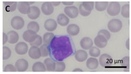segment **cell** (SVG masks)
Instances as JSON below:
<instances>
[{"instance_id":"cell-2","label":"cell","mask_w":131,"mask_h":74,"mask_svg":"<svg viewBox=\"0 0 131 74\" xmlns=\"http://www.w3.org/2000/svg\"><path fill=\"white\" fill-rule=\"evenodd\" d=\"M120 4L117 2H112L109 4L107 8L108 14L111 16H117L121 12Z\"/></svg>"},{"instance_id":"cell-14","label":"cell","mask_w":131,"mask_h":74,"mask_svg":"<svg viewBox=\"0 0 131 74\" xmlns=\"http://www.w3.org/2000/svg\"><path fill=\"white\" fill-rule=\"evenodd\" d=\"M44 27L47 31H54L57 27V22L54 19H49L45 22Z\"/></svg>"},{"instance_id":"cell-36","label":"cell","mask_w":131,"mask_h":74,"mask_svg":"<svg viewBox=\"0 0 131 74\" xmlns=\"http://www.w3.org/2000/svg\"><path fill=\"white\" fill-rule=\"evenodd\" d=\"M78 9H79V12L80 14L83 17H87L91 13V12L86 11V10L83 8L82 4L80 5Z\"/></svg>"},{"instance_id":"cell-5","label":"cell","mask_w":131,"mask_h":74,"mask_svg":"<svg viewBox=\"0 0 131 74\" xmlns=\"http://www.w3.org/2000/svg\"><path fill=\"white\" fill-rule=\"evenodd\" d=\"M64 12L65 14L71 19L76 18L79 14V9L78 8L74 6H66L64 9Z\"/></svg>"},{"instance_id":"cell-16","label":"cell","mask_w":131,"mask_h":74,"mask_svg":"<svg viewBox=\"0 0 131 74\" xmlns=\"http://www.w3.org/2000/svg\"><path fill=\"white\" fill-rule=\"evenodd\" d=\"M99 63V62L95 57H90L86 61V67L90 70H95L98 67Z\"/></svg>"},{"instance_id":"cell-41","label":"cell","mask_w":131,"mask_h":74,"mask_svg":"<svg viewBox=\"0 0 131 74\" xmlns=\"http://www.w3.org/2000/svg\"><path fill=\"white\" fill-rule=\"evenodd\" d=\"M61 2H52V4L53 6H58L61 4Z\"/></svg>"},{"instance_id":"cell-1","label":"cell","mask_w":131,"mask_h":74,"mask_svg":"<svg viewBox=\"0 0 131 74\" xmlns=\"http://www.w3.org/2000/svg\"><path fill=\"white\" fill-rule=\"evenodd\" d=\"M49 56L55 61H62L73 55L75 48L68 35L55 36L48 46Z\"/></svg>"},{"instance_id":"cell-8","label":"cell","mask_w":131,"mask_h":74,"mask_svg":"<svg viewBox=\"0 0 131 74\" xmlns=\"http://www.w3.org/2000/svg\"><path fill=\"white\" fill-rule=\"evenodd\" d=\"M15 51L19 55H24L28 51V46L25 43H18L15 47Z\"/></svg>"},{"instance_id":"cell-38","label":"cell","mask_w":131,"mask_h":74,"mask_svg":"<svg viewBox=\"0 0 131 74\" xmlns=\"http://www.w3.org/2000/svg\"><path fill=\"white\" fill-rule=\"evenodd\" d=\"M98 35H103L104 37H105L108 40L110 39V33L108 31H107V30L103 29V30H100L98 33Z\"/></svg>"},{"instance_id":"cell-30","label":"cell","mask_w":131,"mask_h":74,"mask_svg":"<svg viewBox=\"0 0 131 74\" xmlns=\"http://www.w3.org/2000/svg\"><path fill=\"white\" fill-rule=\"evenodd\" d=\"M89 55L91 57H98L101 55V51L99 48L96 46H93L90 49H89Z\"/></svg>"},{"instance_id":"cell-24","label":"cell","mask_w":131,"mask_h":74,"mask_svg":"<svg viewBox=\"0 0 131 74\" xmlns=\"http://www.w3.org/2000/svg\"><path fill=\"white\" fill-rule=\"evenodd\" d=\"M33 72H45L46 68L45 65L40 62H35L32 67Z\"/></svg>"},{"instance_id":"cell-10","label":"cell","mask_w":131,"mask_h":74,"mask_svg":"<svg viewBox=\"0 0 131 74\" xmlns=\"http://www.w3.org/2000/svg\"><path fill=\"white\" fill-rule=\"evenodd\" d=\"M15 66L18 72H25L27 70L29 64L27 60L24 59H20L16 62Z\"/></svg>"},{"instance_id":"cell-26","label":"cell","mask_w":131,"mask_h":74,"mask_svg":"<svg viewBox=\"0 0 131 74\" xmlns=\"http://www.w3.org/2000/svg\"><path fill=\"white\" fill-rule=\"evenodd\" d=\"M121 14L123 17L129 18L130 17V4H125L121 8Z\"/></svg>"},{"instance_id":"cell-32","label":"cell","mask_w":131,"mask_h":74,"mask_svg":"<svg viewBox=\"0 0 131 74\" xmlns=\"http://www.w3.org/2000/svg\"><path fill=\"white\" fill-rule=\"evenodd\" d=\"M94 4L93 2H83L82 4L86 11L91 12L93 9Z\"/></svg>"},{"instance_id":"cell-23","label":"cell","mask_w":131,"mask_h":74,"mask_svg":"<svg viewBox=\"0 0 131 74\" xmlns=\"http://www.w3.org/2000/svg\"><path fill=\"white\" fill-rule=\"evenodd\" d=\"M5 9L7 12H13L15 11L17 8V2H4Z\"/></svg>"},{"instance_id":"cell-7","label":"cell","mask_w":131,"mask_h":74,"mask_svg":"<svg viewBox=\"0 0 131 74\" xmlns=\"http://www.w3.org/2000/svg\"><path fill=\"white\" fill-rule=\"evenodd\" d=\"M108 39L104 36L98 35L94 39V43L95 46L99 48H104L107 46Z\"/></svg>"},{"instance_id":"cell-11","label":"cell","mask_w":131,"mask_h":74,"mask_svg":"<svg viewBox=\"0 0 131 74\" xmlns=\"http://www.w3.org/2000/svg\"><path fill=\"white\" fill-rule=\"evenodd\" d=\"M41 12L45 15H50L52 14L54 11V7L52 2H46L43 3L41 7Z\"/></svg>"},{"instance_id":"cell-20","label":"cell","mask_w":131,"mask_h":74,"mask_svg":"<svg viewBox=\"0 0 131 74\" xmlns=\"http://www.w3.org/2000/svg\"><path fill=\"white\" fill-rule=\"evenodd\" d=\"M44 64L45 65L46 70L48 72L55 71L56 62L52 58H47L44 61Z\"/></svg>"},{"instance_id":"cell-4","label":"cell","mask_w":131,"mask_h":74,"mask_svg":"<svg viewBox=\"0 0 131 74\" xmlns=\"http://www.w3.org/2000/svg\"><path fill=\"white\" fill-rule=\"evenodd\" d=\"M24 21L23 18L19 16H15L12 19L10 25L15 30H19L23 28L24 26Z\"/></svg>"},{"instance_id":"cell-25","label":"cell","mask_w":131,"mask_h":74,"mask_svg":"<svg viewBox=\"0 0 131 74\" xmlns=\"http://www.w3.org/2000/svg\"><path fill=\"white\" fill-rule=\"evenodd\" d=\"M108 4L107 2H96L94 4L95 8L98 12H103L107 9Z\"/></svg>"},{"instance_id":"cell-18","label":"cell","mask_w":131,"mask_h":74,"mask_svg":"<svg viewBox=\"0 0 131 74\" xmlns=\"http://www.w3.org/2000/svg\"><path fill=\"white\" fill-rule=\"evenodd\" d=\"M41 14V12L38 7L31 6L29 13L27 14L28 17L31 20H36L39 17Z\"/></svg>"},{"instance_id":"cell-9","label":"cell","mask_w":131,"mask_h":74,"mask_svg":"<svg viewBox=\"0 0 131 74\" xmlns=\"http://www.w3.org/2000/svg\"><path fill=\"white\" fill-rule=\"evenodd\" d=\"M38 35L36 32L28 30L27 31L24 32L23 37L25 42L31 43L33 42L36 39Z\"/></svg>"},{"instance_id":"cell-44","label":"cell","mask_w":131,"mask_h":74,"mask_svg":"<svg viewBox=\"0 0 131 74\" xmlns=\"http://www.w3.org/2000/svg\"><path fill=\"white\" fill-rule=\"evenodd\" d=\"M28 3H29V4H30H30H32L35 3V2H28Z\"/></svg>"},{"instance_id":"cell-27","label":"cell","mask_w":131,"mask_h":74,"mask_svg":"<svg viewBox=\"0 0 131 74\" xmlns=\"http://www.w3.org/2000/svg\"><path fill=\"white\" fill-rule=\"evenodd\" d=\"M54 35L52 33H46L43 36L42 40L45 44L49 45L54 37Z\"/></svg>"},{"instance_id":"cell-21","label":"cell","mask_w":131,"mask_h":74,"mask_svg":"<svg viewBox=\"0 0 131 74\" xmlns=\"http://www.w3.org/2000/svg\"><path fill=\"white\" fill-rule=\"evenodd\" d=\"M57 22L62 26H66L69 24L70 20L66 14H59L57 18Z\"/></svg>"},{"instance_id":"cell-43","label":"cell","mask_w":131,"mask_h":74,"mask_svg":"<svg viewBox=\"0 0 131 74\" xmlns=\"http://www.w3.org/2000/svg\"><path fill=\"white\" fill-rule=\"evenodd\" d=\"M72 71L73 72H83V71L82 69H81L80 68H75Z\"/></svg>"},{"instance_id":"cell-15","label":"cell","mask_w":131,"mask_h":74,"mask_svg":"<svg viewBox=\"0 0 131 74\" xmlns=\"http://www.w3.org/2000/svg\"><path fill=\"white\" fill-rule=\"evenodd\" d=\"M93 43L90 37H83L80 41V46L83 50H89L93 47Z\"/></svg>"},{"instance_id":"cell-42","label":"cell","mask_w":131,"mask_h":74,"mask_svg":"<svg viewBox=\"0 0 131 74\" xmlns=\"http://www.w3.org/2000/svg\"><path fill=\"white\" fill-rule=\"evenodd\" d=\"M126 47L128 50H130V39H128L126 42Z\"/></svg>"},{"instance_id":"cell-40","label":"cell","mask_w":131,"mask_h":74,"mask_svg":"<svg viewBox=\"0 0 131 74\" xmlns=\"http://www.w3.org/2000/svg\"><path fill=\"white\" fill-rule=\"evenodd\" d=\"M62 3L64 5L70 6L71 5H72L73 4V2H62Z\"/></svg>"},{"instance_id":"cell-13","label":"cell","mask_w":131,"mask_h":74,"mask_svg":"<svg viewBox=\"0 0 131 74\" xmlns=\"http://www.w3.org/2000/svg\"><path fill=\"white\" fill-rule=\"evenodd\" d=\"M18 11L21 14H28L30 11L31 7L30 4L27 2H19L17 4Z\"/></svg>"},{"instance_id":"cell-19","label":"cell","mask_w":131,"mask_h":74,"mask_svg":"<svg viewBox=\"0 0 131 74\" xmlns=\"http://www.w3.org/2000/svg\"><path fill=\"white\" fill-rule=\"evenodd\" d=\"M67 32L70 36H76L79 33V27L78 25L75 24H71L67 27Z\"/></svg>"},{"instance_id":"cell-34","label":"cell","mask_w":131,"mask_h":74,"mask_svg":"<svg viewBox=\"0 0 131 74\" xmlns=\"http://www.w3.org/2000/svg\"><path fill=\"white\" fill-rule=\"evenodd\" d=\"M40 49L41 52V57H48L49 55V51L47 45L44 44L42 45L41 46Z\"/></svg>"},{"instance_id":"cell-17","label":"cell","mask_w":131,"mask_h":74,"mask_svg":"<svg viewBox=\"0 0 131 74\" xmlns=\"http://www.w3.org/2000/svg\"><path fill=\"white\" fill-rule=\"evenodd\" d=\"M75 59L78 62H83L88 58V54L85 51L83 50H79L76 51L74 56Z\"/></svg>"},{"instance_id":"cell-29","label":"cell","mask_w":131,"mask_h":74,"mask_svg":"<svg viewBox=\"0 0 131 74\" xmlns=\"http://www.w3.org/2000/svg\"><path fill=\"white\" fill-rule=\"evenodd\" d=\"M121 65L124 69V71H129L130 65L129 57H124L121 61Z\"/></svg>"},{"instance_id":"cell-6","label":"cell","mask_w":131,"mask_h":74,"mask_svg":"<svg viewBox=\"0 0 131 74\" xmlns=\"http://www.w3.org/2000/svg\"><path fill=\"white\" fill-rule=\"evenodd\" d=\"M113 59L110 55L107 54H104L101 56L99 58V63L103 67H110L113 63Z\"/></svg>"},{"instance_id":"cell-33","label":"cell","mask_w":131,"mask_h":74,"mask_svg":"<svg viewBox=\"0 0 131 74\" xmlns=\"http://www.w3.org/2000/svg\"><path fill=\"white\" fill-rule=\"evenodd\" d=\"M3 60H6L9 59L11 56L12 52L10 49L7 46H4L3 48Z\"/></svg>"},{"instance_id":"cell-22","label":"cell","mask_w":131,"mask_h":74,"mask_svg":"<svg viewBox=\"0 0 131 74\" xmlns=\"http://www.w3.org/2000/svg\"><path fill=\"white\" fill-rule=\"evenodd\" d=\"M8 37V42L10 44H15L18 42L19 36L17 33L14 31H10L7 34Z\"/></svg>"},{"instance_id":"cell-12","label":"cell","mask_w":131,"mask_h":74,"mask_svg":"<svg viewBox=\"0 0 131 74\" xmlns=\"http://www.w3.org/2000/svg\"><path fill=\"white\" fill-rule=\"evenodd\" d=\"M28 55L29 57L34 60L38 59L41 57L40 49L37 46H31L29 50Z\"/></svg>"},{"instance_id":"cell-39","label":"cell","mask_w":131,"mask_h":74,"mask_svg":"<svg viewBox=\"0 0 131 74\" xmlns=\"http://www.w3.org/2000/svg\"><path fill=\"white\" fill-rule=\"evenodd\" d=\"M3 45H5L6 43L8 42V35H6L5 33H3Z\"/></svg>"},{"instance_id":"cell-3","label":"cell","mask_w":131,"mask_h":74,"mask_svg":"<svg viewBox=\"0 0 131 74\" xmlns=\"http://www.w3.org/2000/svg\"><path fill=\"white\" fill-rule=\"evenodd\" d=\"M107 27L110 32L115 33L121 31L123 27V24L120 20L114 19L108 22Z\"/></svg>"},{"instance_id":"cell-28","label":"cell","mask_w":131,"mask_h":74,"mask_svg":"<svg viewBox=\"0 0 131 74\" xmlns=\"http://www.w3.org/2000/svg\"><path fill=\"white\" fill-rule=\"evenodd\" d=\"M27 28L29 30H31L38 33L40 30V26L36 22H31L28 24Z\"/></svg>"},{"instance_id":"cell-37","label":"cell","mask_w":131,"mask_h":74,"mask_svg":"<svg viewBox=\"0 0 131 74\" xmlns=\"http://www.w3.org/2000/svg\"><path fill=\"white\" fill-rule=\"evenodd\" d=\"M17 71V69L15 66H14L12 64H8L6 65L4 69V72H15Z\"/></svg>"},{"instance_id":"cell-35","label":"cell","mask_w":131,"mask_h":74,"mask_svg":"<svg viewBox=\"0 0 131 74\" xmlns=\"http://www.w3.org/2000/svg\"><path fill=\"white\" fill-rule=\"evenodd\" d=\"M42 41H43V40L41 38V36L38 35L36 39H35L33 42L31 43L30 44L31 46H35L39 47V46H41V44L42 43Z\"/></svg>"},{"instance_id":"cell-31","label":"cell","mask_w":131,"mask_h":74,"mask_svg":"<svg viewBox=\"0 0 131 74\" xmlns=\"http://www.w3.org/2000/svg\"><path fill=\"white\" fill-rule=\"evenodd\" d=\"M66 68V64L62 61H56L55 66V72H62L65 70Z\"/></svg>"}]
</instances>
